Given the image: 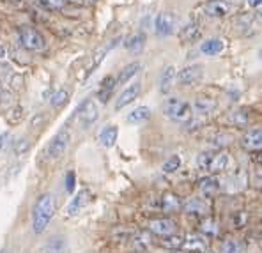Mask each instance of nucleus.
I'll list each match as a JSON object with an SVG mask.
<instances>
[{
	"mask_svg": "<svg viewBox=\"0 0 262 253\" xmlns=\"http://www.w3.org/2000/svg\"><path fill=\"white\" fill-rule=\"evenodd\" d=\"M55 214V200L50 193H45L37 198L36 205L32 209V227L36 234H43L48 223Z\"/></svg>",
	"mask_w": 262,
	"mask_h": 253,
	"instance_id": "obj_1",
	"label": "nucleus"
},
{
	"mask_svg": "<svg viewBox=\"0 0 262 253\" xmlns=\"http://www.w3.org/2000/svg\"><path fill=\"white\" fill-rule=\"evenodd\" d=\"M161 110H163V113L167 115L168 119H172V121H176V122H188L191 117H193L191 106L177 98L165 99Z\"/></svg>",
	"mask_w": 262,
	"mask_h": 253,
	"instance_id": "obj_2",
	"label": "nucleus"
},
{
	"mask_svg": "<svg viewBox=\"0 0 262 253\" xmlns=\"http://www.w3.org/2000/svg\"><path fill=\"white\" fill-rule=\"evenodd\" d=\"M18 37H20V43L25 50H30V52H41L45 48V37L37 32L32 27H21L18 30Z\"/></svg>",
	"mask_w": 262,
	"mask_h": 253,
	"instance_id": "obj_3",
	"label": "nucleus"
},
{
	"mask_svg": "<svg viewBox=\"0 0 262 253\" xmlns=\"http://www.w3.org/2000/svg\"><path fill=\"white\" fill-rule=\"evenodd\" d=\"M69 142H71V133L68 131V128H62L59 133H57L55 136H53V140L50 142L48 145V154L50 158L53 159H59L60 156L66 152V149H68Z\"/></svg>",
	"mask_w": 262,
	"mask_h": 253,
	"instance_id": "obj_4",
	"label": "nucleus"
},
{
	"mask_svg": "<svg viewBox=\"0 0 262 253\" xmlns=\"http://www.w3.org/2000/svg\"><path fill=\"white\" fill-rule=\"evenodd\" d=\"M204 76V67L200 64H191V66H186L179 71V75L176 76L179 80L181 85H186V87H191L195 83H199Z\"/></svg>",
	"mask_w": 262,
	"mask_h": 253,
	"instance_id": "obj_5",
	"label": "nucleus"
},
{
	"mask_svg": "<svg viewBox=\"0 0 262 253\" xmlns=\"http://www.w3.org/2000/svg\"><path fill=\"white\" fill-rule=\"evenodd\" d=\"M98 115H99V110H98V105H96L94 99H87V101L82 105V108L78 110V117H80V122H82L83 128H89L91 124H94Z\"/></svg>",
	"mask_w": 262,
	"mask_h": 253,
	"instance_id": "obj_6",
	"label": "nucleus"
},
{
	"mask_svg": "<svg viewBox=\"0 0 262 253\" xmlns=\"http://www.w3.org/2000/svg\"><path fill=\"white\" fill-rule=\"evenodd\" d=\"M176 23H177V18L174 16V14H168V13L158 14L156 23H154V27H156V34L158 36H170L176 29Z\"/></svg>",
	"mask_w": 262,
	"mask_h": 253,
	"instance_id": "obj_7",
	"label": "nucleus"
},
{
	"mask_svg": "<svg viewBox=\"0 0 262 253\" xmlns=\"http://www.w3.org/2000/svg\"><path fill=\"white\" fill-rule=\"evenodd\" d=\"M142 92V85L140 83H131L128 85V89H124L121 92V96L117 98V103H115V110H122L124 106H128L129 103H133L135 99L140 96Z\"/></svg>",
	"mask_w": 262,
	"mask_h": 253,
	"instance_id": "obj_8",
	"label": "nucleus"
},
{
	"mask_svg": "<svg viewBox=\"0 0 262 253\" xmlns=\"http://www.w3.org/2000/svg\"><path fill=\"white\" fill-rule=\"evenodd\" d=\"M176 221L170 220V218H158V220H152L149 223V230L152 234H158V236H168V234L176 232Z\"/></svg>",
	"mask_w": 262,
	"mask_h": 253,
	"instance_id": "obj_9",
	"label": "nucleus"
},
{
	"mask_svg": "<svg viewBox=\"0 0 262 253\" xmlns=\"http://www.w3.org/2000/svg\"><path fill=\"white\" fill-rule=\"evenodd\" d=\"M204 11L213 18H223L229 14L230 6L225 0H209V2L204 4Z\"/></svg>",
	"mask_w": 262,
	"mask_h": 253,
	"instance_id": "obj_10",
	"label": "nucleus"
},
{
	"mask_svg": "<svg viewBox=\"0 0 262 253\" xmlns=\"http://www.w3.org/2000/svg\"><path fill=\"white\" fill-rule=\"evenodd\" d=\"M241 145L245 149H248V151H253V152L259 151L260 145H262V131H260V128L250 129V131L246 133L245 136H243Z\"/></svg>",
	"mask_w": 262,
	"mask_h": 253,
	"instance_id": "obj_11",
	"label": "nucleus"
},
{
	"mask_svg": "<svg viewBox=\"0 0 262 253\" xmlns=\"http://www.w3.org/2000/svg\"><path fill=\"white\" fill-rule=\"evenodd\" d=\"M45 253H71V248L62 236H53L46 241Z\"/></svg>",
	"mask_w": 262,
	"mask_h": 253,
	"instance_id": "obj_12",
	"label": "nucleus"
},
{
	"mask_svg": "<svg viewBox=\"0 0 262 253\" xmlns=\"http://www.w3.org/2000/svg\"><path fill=\"white\" fill-rule=\"evenodd\" d=\"M89 202V191L87 190H82L78 191V193L75 195V198H73L71 202H69L68 209H66V213L69 214V216H75V214H78L80 211L83 209V207L87 205Z\"/></svg>",
	"mask_w": 262,
	"mask_h": 253,
	"instance_id": "obj_13",
	"label": "nucleus"
},
{
	"mask_svg": "<svg viewBox=\"0 0 262 253\" xmlns=\"http://www.w3.org/2000/svg\"><path fill=\"white\" fill-rule=\"evenodd\" d=\"M218 190H220L218 177H206L199 182V191L204 198H211L213 195H216Z\"/></svg>",
	"mask_w": 262,
	"mask_h": 253,
	"instance_id": "obj_14",
	"label": "nucleus"
},
{
	"mask_svg": "<svg viewBox=\"0 0 262 253\" xmlns=\"http://www.w3.org/2000/svg\"><path fill=\"white\" fill-rule=\"evenodd\" d=\"M174 82H176V69L174 66H167L160 75V90L163 94L170 92V89L174 87Z\"/></svg>",
	"mask_w": 262,
	"mask_h": 253,
	"instance_id": "obj_15",
	"label": "nucleus"
},
{
	"mask_svg": "<svg viewBox=\"0 0 262 253\" xmlns=\"http://www.w3.org/2000/svg\"><path fill=\"white\" fill-rule=\"evenodd\" d=\"M115 85H117V82H115V78L112 75L105 76L101 82V85H99V92H98V98L101 103H106L108 99L112 98V94H114V89Z\"/></svg>",
	"mask_w": 262,
	"mask_h": 253,
	"instance_id": "obj_16",
	"label": "nucleus"
},
{
	"mask_svg": "<svg viewBox=\"0 0 262 253\" xmlns=\"http://www.w3.org/2000/svg\"><path fill=\"white\" fill-rule=\"evenodd\" d=\"M183 207L188 214H195V216H206V214L209 213V207H207V204L204 200H200V198H191V200H188Z\"/></svg>",
	"mask_w": 262,
	"mask_h": 253,
	"instance_id": "obj_17",
	"label": "nucleus"
},
{
	"mask_svg": "<svg viewBox=\"0 0 262 253\" xmlns=\"http://www.w3.org/2000/svg\"><path fill=\"white\" fill-rule=\"evenodd\" d=\"M161 209H163V213H177L183 209V202L174 193H165L161 198Z\"/></svg>",
	"mask_w": 262,
	"mask_h": 253,
	"instance_id": "obj_18",
	"label": "nucleus"
},
{
	"mask_svg": "<svg viewBox=\"0 0 262 253\" xmlns=\"http://www.w3.org/2000/svg\"><path fill=\"white\" fill-rule=\"evenodd\" d=\"M200 37V23L199 21H190L188 25H184V29L181 30V41L184 43H191V41Z\"/></svg>",
	"mask_w": 262,
	"mask_h": 253,
	"instance_id": "obj_19",
	"label": "nucleus"
},
{
	"mask_svg": "<svg viewBox=\"0 0 262 253\" xmlns=\"http://www.w3.org/2000/svg\"><path fill=\"white\" fill-rule=\"evenodd\" d=\"M214 108H216V103L209 98H196L193 103V110L199 115H209L214 112Z\"/></svg>",
	"mask_w": 262,
	"mask_h": 253,
	"instance_id": "obj_20",
	"label": "nucleus"
},
{
	"mask_svg": "<svg viewBox=\"0 0 262 253\" xmlns=\"http://www.w3.org/2000/svg\"><path fill=\"white\" fill-rule=\"evenodd\" d=\"M229 165H230V156L227 152H220V154L213 156V161H211L207 170L213 172V174H218V172H225Z\"/></svg>",
	"mask_w": 262,
	"mask_h": 253,
	"instance_id": "obj_21",
	"label": "nucleus"
},
{
	"mask_svg": "<svg viewBox=\"0 0 262 253\" xmlns=\"http://www.w3.org/2000/svg\"><path fill=\"white\" fill-rule=\"evenodd\" d=\"M206 246H207L206 241L196 236H190L188 239H184V243H183V248L188 253H202V251H206Z\"/></svg>",
	"mask_w": 262,
	"mask_h": 253,
	"instance_id": "obj_22",
	"label": "nucleus"
},
{
	"mask_svg": "<svg viewBox=\"0 0 262 253\" xmlns=\"http://www.w3.org/2000/svg\"><path fill=\"white\" fill-rule=\"evenodd\" d=\"M149 117H151V110H149L147 106H138V108H135L131 113H128L126 121H128L129 124H142V122H145Z\"/></svg>",
	"mask_w": 262,
	"mask_h": 253,
	"instance_id": "obj_23",
	"label": "nucleus"
},
{
	"mask_svg": "<svg viewBox=\"0 0 262 253\" xmlns=\"http://www.w3.org/2000/svg\"><path fill=\"white\" fill-rule=\"evenodd\" d=\"M138 71H140V64H138V62H131L124 69H122L121 75L115 78V82H117L119 85H126V83H128V80L133 78V76L137 75Z\"/></svg>",
	"mask_w": 262,
	"mask_h": 253,
	"instance_id": "obj_24",
	"label": "nucleus"
},
{
	"mask_svg": "<svg viewBox=\"0 0 262 253\" xmlns=\"http://www.w3.org/2000/svg\"><path fill=\"white\" fill-rule=\"evenodd\" d=\"M117 135H119L117 126H106L101 131V135H99V142H101V145H105V147H112V145L115 144V140H117Z\"/></svg>",
	"mask_w": 262,
	"mask_h": 253,
	"instance_id": "obj_25",
	"label": "nucleus"
},
{
	"mask_svg": "<svg viewBox=\"0 0 262 253\" xmlns=\"http://www.w3.org/2000/svg\"><path fill=\"white\" fill-rule=\"evenodd\" d=\"M200 52L204 53V55H218V53L223 52V41L220 39H209L206 41V43H202V46H200Z\"/></svg>",
	"mask_w": 262,
	"mask_h": 253,
	"instance_id": "obj_26",
	"label": "nucleus"
},
{
	"mask_svg": "<svg viewBox=\"0 0 262 253\" xmlns=\"http://www.w3.org/2000/svg\"><path fill=\"white\" fill-rule=\"evenodd\" d=\"M144 44H145V34H142V32H138V34H135V36H131L129 39L124 43L126 50H129V52H133V53L140 52V50L144 48Z\"/></svg>",
	"mask_w": 262,
	"mask_h": 253,
	"instance_id": "obj_27",
	"label": "nucleus"
},
{
	"mask_svg": "<svg viewBox=\"0 0 262 253\" xmlns=\"http://www.w3.org/2000/svg\"><path fill=\"white\" fill-rule=\"evenodd\" d=\"M160 243H161V246L170 248V250H181L184 239L181 236H176V234H168V236H163V239H161Z\"/></svg>",
	"mask_w": 262,
	"mask_h": 253,
	"instance_id": "obj_28",
	"label": "nucleus"
},
{
	"mask_svg": "<svg viewBox=\"0 0 262 253\" xmlns=\"http://www.w3.org/2000/svg\"><path fill=\"white\" fill-rule=\"evenodd\" d=\"M222 253H243V246H241V243L237 239H232V237H229V239L223 241Z\"/></svg>",
	"mask_w": 262,
	"mask_h": 253,
	"instance_id": "obj_29",
	"label": "nucleus"
},
{
	"mask_svg": "<svg viewBox=\"0 0 262 253\" xmlns=\"http://www.w3.org/2000/svg\"><path fill=\"white\" fill-rule=\"evenodd\" d=\"M68 99H69L68 90L59 89V90L55 92V94L52 96V99H50V103H52L53 108H62V106L66 105V103H68Z\"/></svg>",
	"mask_w": 262,
	"mask_h": 253,
	"instance_id": "obj_30",
	"label": "nucleus"
},
{
	"mask_svg": "<svg viewBox=\"0 0 262 253\" xmlns=\"http://www.w3.org/2000/svg\"><path fill=\"white\" fill-rule=\"evenodd\" d=\"M110 50V46L108 48H101L99 50V52H96V55L92 57V62H91V66H89V69H87V73H85V78L89 75H92V73H94V69L99 66V64H101V60L105 59V55H106V52H108Z\"/></svg>",
	"mask_w": 262,
	"mask_h": 253,
	"instance_id": "obj_31",
	"label": "nucleus"
},
{
	"mask_svg": "<svg viewBox=\"0 0 262 253\" xmlns=\"http://www.w3.org/2000/svg\"><path fill=\"white\" fill-rule=\"evenodd\" d=\"M200 230L207 236H216L218 234V223L213 220V218H206V220L200 223Z\"/></svg>",
	"mask_w": 262,
	"mask_h": 253,
	"instance_id": "obj_32",
	"label": "nucleus"
},
{
	"mask_svg": "<svg viewBox=\"0 0 262 253\" xmlns=\"http://www.w3.org/2000/svg\"><path fill=\"white\" fill-rule=\"evenodd\" d=\"M179 167H181L179 156H170V158L163 163V172L165 174H174L176 170H179Z\"/></svg>",
	"mask_w": 262,
	"mask_h": 253,
	"instance_id": "obj_33",
	"label": "nucleus"
},
{
	"mask_svg": "<svg viewBox=\"0 0 262 253\" xmlns=\"http://www.w3.org/2000/svg\"><path fill=\"white\" fill-rule=\"evenodd\" d=\"M29 149H30L29 140H27V138H20V140L14 144V154H16L18 158H21V156H25L27 152H29Z\"/></svg>",
	"mask_w": 262,
	"mask_h": 253,
	"instance_id": "obj_34",
	"label": "nucleus"
},
{
	"mask_svg": "<svg viewBox=\"0 0 262 253\" xmlns=\"http://www.w3.org/2000/svg\"><path fill=\"white\" fill-rule=\"evenodd\" d=\"M211 161H213V152H200V154L196 156V165H199V168H202V170L209 168Z\"/></svg>",
	"mask_w": 262,
	"mask_h": 253,
	"instance_id": "obj_35",
	"label": "nucleus"
},
{
	"mask_svg": "<svg viewBox=\"0 0 262 253\" xmlns=\"http://www.w3.org/2000/svg\"><path fill=\"white\" fill-rule=\"evenodd\" d=\"M37 2L50 11H59L66 6V0H37Z\"/></svg>",
	"mask_w": 262,
	"mask_h": 253,
	"instance_id": "obj_36",
	"label": "nucleus"
},
{
	"mask_svg": "<svg viewBox=\"0 0 262 253\" xmlns=\"http://www.w3.org/2000/svg\"><path fill=\"white\" fill-rule=\"evenodd\" d=\"M75 182H76V175L75 172H68V175H66V190L69 191V193H73L75 191Z\"/></svg>",
	"mask_w": 262,
	"mask_h": 253,
	"instance_id": "obj_37",
	"label": "nucleus"
},
{
	"mask_svg": "<svg viewBox=\"0 0 262 253\" xmlns=\"http://www.w3.org/2000/svg\"><path fill=\"white\" fill-rule=\"evenodd\" d=\"M21 112H23V110L20 108V106H16V108H13V110H11V112H9V115H7V121H9L11 124H13V122H18V121H20V119L23 117Z\"/></svg>",
	"mask_w": 262,
	"mask_h": 253,
	"instance_id": "obj_38",
	"label": "nucleus"
},
{
	"mask_svg": "<svg viewBox=\"0 0 262 253\" xmlns=\"http://www.w3.org/2000/svg\"><path fill=\"white\" fill-rule=\"evenodd\" d=\"M234 122H236V124H246L248 117H246L245 112H237V113H234Z\"/></svg>",
	"mask_w": 262,
	"mask_h": 253,
	"instance_id": "obj_39",
	"label": "nucleus"
},
{
	"mask_svg": "<svg viewBox=\"0 0 262 253\" xmlns=\"http://www.w3.org/2000/svg\"><path fill=\"white\" fill-rule=\"evenodd\" d=\"M9 4H13L14 7H23V6H25V2H23V0H9Z\"/></svg>",
	"mask_w": 262,
	"mask_h": 253,
	"instance_id": "obj_40",
	"label": "nucleus"
},
{
	"mask_svg": "<svg viewBox=\"0 0 262 253\" xmlns=\"http://www.w3.org/2000/svg\"><path fill=\"white\" fill-rule=\"evenodd\" d=\"M6 46H4L2 43H0V60H2V59H6Z\"/></svg>",
	"mask_w": 262,
	"mask_h": 253,
	"instance_id": "obj_41",
	"label": "nucleus"
},
{
	"mask_svg": "<svg viewBox=\"0 0 262 253\" xmlns=\"http://www.w3.org/2000/svg\"><path fill=\"white\" fill-rule=\"evenodd\" d=\"M248 6L250 7H259L260 6V0H248Z\"/></svg>",
	"mask_w": 262,
	"mask_h": 253,
	"instance_id": "obj_42",
	"label": "nucleus"
},
{
	"mask_svg": "<svg viewBox=\"0 0 262 253\" xmlns=\"http://www.w3.org/2000/svg\"><path fill=\"white\" fill-rule=\"evenodd\" d=\"M82 2H83V4H94L96 0H82Z\"/></svg>",
	"mask_w": 262,
	"mask_h": 253,
	"instance_id": "obj_43",
	"label": "nucleus"
},
{
	"mask_svg": "<svg viewBox=\"0 0 262 253\" xmlns=\"http://www.w3.org/2000/svg\"><path fill=\"white\" fill-rule=\"evenodd\" d=\"M0 253H7V251H6V250H4V251H0Z\"/></svg>",
	"mask_w": 262,
	"mask_h": 253,
	"instance_id": "obj_44",
	"label": "nucleus"
},
{
	"mask_svg": "<svg viewBox=\"0 0 262 253\" xmlns=\"http://www.w3.org/2000/svg\"><path fill=\"white\" fill-rule=\"evenodd\" d=\"M202 253H209V251H202Z\"/></svg>",
	"mask_w": 262,
	"mask_h": 253,
	"instance_id": "obj_45",
	"label": "nucleus"
}]
</instances>
